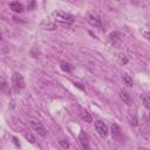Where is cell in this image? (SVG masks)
<instances>
[{
    "instance_id": "cell-16",
    "label": "cell",
    "mask_w": 150,
    "mask_h": 150,
    "mask_svg": "<svg viewBox=\"0 0 150 150\" xmlns=\"http://www.w3.org/2000/svg\"><path fill=\"white\" fill-rule=\"evenodd\" d=\"M118 62L122 64H125L128 62V57L124 54H118Z\"/></svg>"
},
{
    "instance_id": "cell-3",
    "label": "cell",
    "mask_w": 150,
    "mask_h": 150,
    "mask_svg": "<svg viewBox=\"0 0 150 150\" xmlns=\"http://www.w3.org/2000/svg\"><path fill=\"white\" fill-rule=\"evenodd\" d=\"M29 124H30V127H32V128H33L40 136H42V137L46 136V134H47V129L45 128V125H43L40 121L30 120V121H29Z\"/></svg>"
},
{
    "instance_id": "cell-10",
    "label": "cell",
    "mask_w": 150,
    "mask_h": 150,
    "mask_svg": "<svg viewBox=\"0 0 150 150\" xmlns=\"http://www.w3.org/2000/svg\"><path fill=\"white\" fill-rule=\"evenodd\" d=\"M9 7H11L12 11L18 12V13H20V12L23 11V5L21 2H19V1H12V2H9Z\"/></svg>"
},
{
    "instance_id": "cell-5",
    "label": "cell",
    "mask_w": 150,
    "mask_h": 150,
    "mask_svg": "<svg viewBox=\"0 0 150 150\" xmlns=\"http://www.w3.org/2000/svg\"><path fill=\"white\" fill-rule=\"evenodd\" d=\"M95 129L97 131V134L101 136V137H107L109 130H108V127L107 124L103 122V121H96L95 122Z\"/></svg>"
},
{
    "instance_id": "cell-19",
    "label": "cell",
    "mask_w": 150,
    "mask_h": 150,
    "mask_svg": "<svg viewBox=\"0 0 150 150\" xmlns=\"http://www.w3.org/2000/svg\"><path fill=\"white\" fill-rule=\"evenodd\" d=\"M60 144L63 146V148H68L69 146V144H68V142H63V141H60Z\"/></svg>"
},
{
    "instance_id": "cell-21",
    "label": "cell",
    "mask_w": 150,
    "mask_h": 150,
    "mask_svg": "<svg viewBox=\"0 0 150 150\" xmlns=\"http://www.w3.org/2000/svg\"><path fill=\"white\" fill-rule=\"evenodd\" d=\"M149 121H150V114H149Z\"/></svg>"
},
{
    "instance_id": "cell-18",
    "label": "cell",
    "mask_w": 150,
    "mask_h": 150,
    "mask_svg": "<svg viewBox=\"0 0 150 150\" xmlns=\"http://www.w3.org/2000/svg\"><path fill=\"white\" fill-rule=\"evenodd\" d=\"M143 36H144L146 40H149V41H150V32L144 30V32H143Z\"/></svg>"
},
{
    "instance_id": "cell-7",
    "label": "cell",
    "mask_w": 150,
    "mask_h": 150,
    "mask_svg": "<svg viewBox=\"0 0 150 150\" xmlns=\"http://www.w3.org/2000/svg\"><path fill=\"white\" fill-rule=\"evenodd\" d=\"M79 139H80V143H81V145H82V148H83L84 150H89V149H90V146H89V138H88V135H87L83 130L80 132V135H79Z\"/></svg>"
},
{
    "instance_id": "cell-15",
    "label": "cell",
    "mask_w": 150,
    "mask_h": 150,
    "mask_svg": "<svg viewBox=\"0 0 150 150\" xmlns=\"http://www.w3.org/2000/svg\"><path fill=\"white\" fill-rule=\"evenodd\" d=\"M61 68H62V70H64V71H67V73H69V71L71 70L70 64L67 63V62H61Z\"/></svg>"
},
{
    "instance_id": "cell-8",
    "label": "cell",
    "mask_w": 150,
    "mask_h": 150,
    "mask_svg": "<svg viewBox=\"0 0 150 150\" xmlns=\"http://www.w3.org/2000/svg\"><path fill=\"white\" fill-rule=\"evenodd\" d=\"M111 136H112V138L118 139V141L122 138V129L116 123H112L111 124Z\"/></svg>"
},
{
    "instance_id": "cell-9",
    "label": "cell",
    "mask_w": 150,
    "mask_h": 150,
    "mask_svg": "<svg viewBox=\"0 0 150 150\" xmlns=\"http://www.w3.org/2000/svg\"><path fill=\"white\" fill-rule=\"evenodd\" d=\"M120 97L122 98V101H123L125 104H128V105L131 104V96H130V94H129L127 90H121V91H120Z\"/></svg>"
},
{
    "instance_id": "cell-13",
    "label": "cell",
    "mask_w": 150,
    "mask_h": 150,
    "mask_svg": "<svg viewBox=\"0 0 150 150\" xmlns=\"http://www.w3.org/2000/svg\"><path fill=\"white\" fill-rule=\"evenodd\" d=\"M42 27H45V29H49V30H53V29H55V28H56L55 23H53V22H49V21H47V22H43V23H42Z\"/></svg>"
},
{
    "instance_id": "cell-17",
    "label": "cell",
    "mask_w": 150,
    "mask_h": 150,
    "mask_svg": "<svg viewBox=\"0 0 150 150\" xmlns=\"http://www.w3.org/2000/svg\"><path fill=\"white\" fill-rule=\"evenodd\" d=\"M25 137L30 142V143H34L35 142V138H34V136L30 134V132H28V134H25Z\"/></svg>"
},
{
    "instance_id": "cell-4",
    "label": "cell",
    "mask_w": 150,
    "mask_h": 150,
    "mask_svg": "<svg viewBox=\"0 0 150 150\" xmlns=\"http://www.w3.org/2000/svg\"><path fill=\"white\" fill-rule=\"evenodd\" d=\"M108 41L110 42V45L115 48H120L122 45V40H121V34L118 32H111L108 35Z\"/></svg>"
},
{
    "instance_id": "cell-2",
    "label": "cell",
    "mask_w": 150,
    "mask_h": 150,
    "mask_svg": "<svg viewBox=\"0 0 150 150\" xmlns=\"http://www.w3.org/2000/svg\"><path fill=\"white\" fill-rule=\"evenodd\" d=\"M86 18H87V21H88V23L90 26H93L94 28H97L100 30H104V26H103L102 19L97 14L89 12V13H87V16Z\"/></svg>"
},
{
    "instance_id": "cell-20",
    "label": "cell",
    "mask_w": 150,
    "mask_h": 150,
    "mask_svg": "<svg viewBox=\"0 0 150 150\" xmlns=\"http://www.w3.org/2000/svg\"><path fill=\"white\" fill-rule=\"evenodd\" d=\"M137 150H149V149H148V148H143V146H139Z\"/></svg>"
},
{
    "instance_id": "cell-1",
    "label": "cell",
    "mask_w": 150,
    "mask_h": 150,
    "mask_svg": "<svg viewBox=\"0 0 150 150\" xmlns=\"http://www.w3.org/2000/svg\"><path fill=\"white\" fill-rule=\"evenodd\" d=\"M52 16L53 19L56 21V22H60L62 25H71L74 22V18L73 15H70L69 13H66L63 11H60V9H56L52 13Z\"/></svg>"
},
{
    "instance_id": "cell-12",
    "label": "cell",
    "mask_w": 150,
    "mask_h": 150,
    "mask_svg": "<svg viewBox=\"0 0 150 150\" xmlns=\"http://www.w3.org/2000/svg\"><path fill=\"white\" fill-rule=\"evenodd\" d=\"M80 115H81V117L84 120V122H87V123H91V122H93V117H91V115H90L87 110H81Z\"/></svg>"
},
{
    "instance_id": "cell-11",
    "label": "cell",
    "mask_w": 150,
    "mask_h": 150,
    "mask_svg": "<svg viewBox=\"0 0 150 150\" xmlns=\"http://www.w3.org/2000/svg\"><path fill=\"white\" fill-rule=\"evenodd\" d=\"M139 98H141L142 103L144 104V107L150 110V94H144L143 93V94L139 95Z\"/></svg>"
},
{
    "instance_id": "cell-14",
    "label": "cell",
    "mask_w": 150,
    "mask_h": 150,
    "mask_svg": "<svg viewBox=\"0 0 150 150\" xmlns=\"http://www.w3.org/2000/svg\"><path fill=\"white\" fill-rule=\"evenodd\" d=\"M123 81L125 82V84H127L128 87H131V86H132V80H131V77H130L129 75L124 74V75H123Z\"/></svg>"
},
{
    "instance_id": "cell-6",
    "label": "cell",
    "mask_w": 150,
    "mask_h": 150,
    "mask_svg": "<svg viewBox=\"0 0 150 150\" xmlns=\"http://www.w3.org/2000/svg\"><path fill=\"white\" fill-rule=\"evenodd\" d=\"M12 82L14 84V87L16 89H22L25 87V80H23V76L19 73H14L13 76H12Z\"/></svg>"
}]
</instances>
